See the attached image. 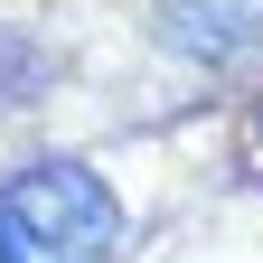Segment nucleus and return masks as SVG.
Returning a JSON list of instances; mask_svg holds the SVG:
<instances>
[{
    "label": "nucleus",
    "mask_w": 263,
    "mask_h": 263,
    "mask_svg": "<svg viewBox=\"0 0 263 263\" xmlns=\"http://www.w3.org/2000/svg\"><path fill=\"white\" fill-rule=\"evenodd\" d=\"M160 38L197 66H235L263 47V0H160Z\"/></svg>",
    "instance_id": "f03ea898"
},
{
    "label": "nucleus",
    "mask_w": 263,
    "mask_h": 263,
    "mask_svg": "<svg viewBox=\"0 0 263 263\" xmlns=\"http://www.w3.org/2000/svg\"><path fill=\"white\" fill-rule=\"evenodd\" d=\"M122 207L85 160H28L0 179V263H113Z\"/></svg>",
    "instance_id": "f257e3e1"
}]
</instances>
